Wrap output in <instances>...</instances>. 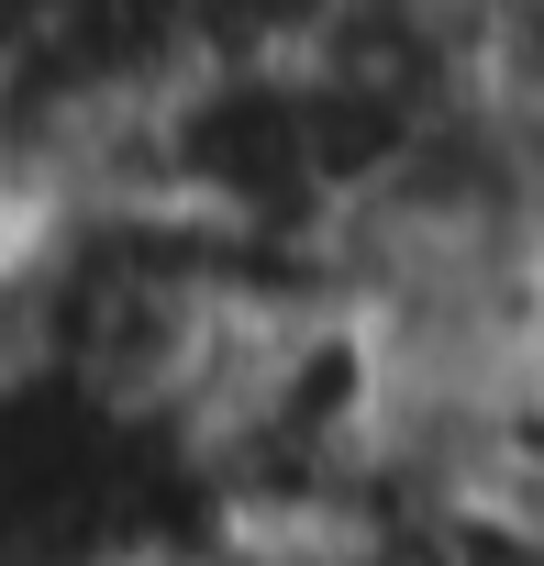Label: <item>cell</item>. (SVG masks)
Wrapping results in <instances>:
<instances>
[{"label":"cell","mask_w":544,"mask_h":566,"mask_svg":"<svg viewBox=\"0 0 544 566\" xmlns=\"http://www.w3.org/2000/svg\"><path fill=\"white\" fill-rule=\"evenodd\" d=\"M56 12H67V0H0V101H12V90L34 78V56H45Z\"/></svg>","instance_id":"1"}]
</instances>
